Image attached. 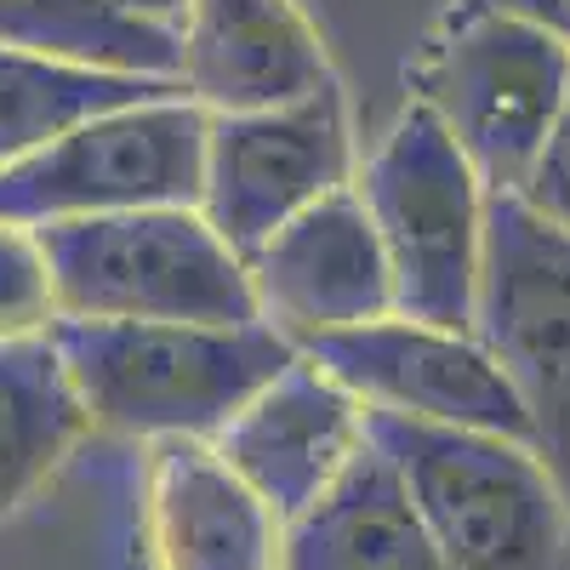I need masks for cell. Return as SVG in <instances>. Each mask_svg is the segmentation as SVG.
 I'll return each mask as SVG.
<instances>
[{
	"label": "cell",
	"instance_id": "obj_3",
	"mask_svg": "<svg viewBox=\"0 0 570 570\" xmlns=\"http://www.w3.org/2000/svg\"><path fill=\"white\" fill-rule=\"evenodd\" d=\"M58 292V320H195L252 325L246 257L200 206H142L35 228Z\"/></svg>",
	"mask_w": 570,
	"mask_h": 570
},
{
	"label": "cell",
	"instance_id": "obj_7",
	"mask_svg": "<svg viewBox=\"0 0 570 570\" xmlns=\"http://www.w3.org/2000/svg\"><path fill=\"white\" fill-rule=\"evenodd\" d=\"M206 109L183 91H160L35 149L0 171V217L46 228L75 217H115L142 206H200Z\"/></svg>",
	"mask_w": 570,
	"mask_h": 570
},
{
	"label": "cell",
	"instance_id": "obj_11",
	"mask_svg": "<svg viewBox=\"0 0 570 570\" xmlns=\"http://www.w3.org/2000/svg\"><path fill=\"white\" fill-rule=\"evenodd\" d=\"M257 314L297 348L394 314V274L354 183L314 200L246 257Z\"/></svg>",
	"mask_w": 570,
	"mask_h": 570
},
{
	"label": "cell",
	"instance_id": "obj_2",
	"mask_svg": "<svg viewBox=\"0 0 570 570\" xmlns=\"http://www.w3.org/2000/svg\"><path fill=\"white\" fill-rule=\"evenodd\" d=\"M365 416L445 570H570V508L525 440Z\"/></svg>",
	"mask_w": 570,
	"mask_h": 570
},
{
	"label": "cell",
	"instance_id": "obj_6",
	"mask_svg": "<svg viewBox=\"0 0 570 570\" xmlns=\"http://www.w3.org/2000/svg\"><path fill=\"white\" fill-rule=\"evenodd\" d=\"M416 86L491 195H519L570 91V52L508 12L456 7Z\"/></svg>",
	"mask_w": 570,
	"mask_h": 570
},
{
	"label": "cell",
	"instance_id": "obj_18",
	"mask_svg": "<svg viewBox=\"0 0 570 570\" xmlns=\"http://www.w3.org/2000/svg\"><path fill=\"white\" fill-rule=\"evenodd\" d=\"M52 325H58V292L40 234L29 223L0 217V343L52 337Z\"/></svg>",
	"mask_w": 570,
	"mask_h": 570
},
{
	"label": "cell",
	"instance_id": "obj_21",
	"mask_svg": "<svg viewBox=\"0 0 570 570\" xmlns=\"http://www.w3.org/2000/svg\"><path fill=\"white\" fill-rule=\"evenodd\" d=\"M104 7H115V12H126V18H137V23H155V29H171V35H177V18H183L188 0H104Z\"/></svg>",
	"mask_w": 570,
	"mask_h": 570
},
{
	"label": "cell",
	"instance_id": "obj_5",
	"mask_svg": "<svg viewBox=\"0 0 570 570\" xmlns=\"http://www.w3.org/2000/svg\"><path fill=\"white\" fill-rule=\"evenodd\" d=\"M473 337L519 394L531 451L570 508V234L519 195H491Z\"/></svg>",
	"mask_w": 570,
	"mask_h": 570
},
{
	"label": "cell",
	"instance_id": "obj_9",
	"mask_svg": "<svg viewBox=\"0 0 570 570\" xmlns=\"http://www.w3.org/2000/svg\"><path fill=\"white\" fill-rule=\"evenodd\" d=\"M303 354H314L365 411H389L434 428H480V434H508L531 445L513 383L473 331L383 314L314 337L303 343Z\"/></svg>",
	"mask_w": 570,
	"mask_h": 570
},
{
	"label": "cell",
	"instance_id": "obj_12",
	"mask_svg": "<svg viewBox=\"0 0 570 570\" xmlns=\"http://www.w3.org/2000/svg\"><path fill=\"white\" fill-rule=\"evenodd\" d=\"M331 52L297 0H188L177 91L206 115H257L331 86Z\"/></svg>",
	"mask_w": 570,
	"mask_h": 570
},
{
	"label": "cell",
	"instance_id": "obj_17",
	"mask_svg": "<svg viewBox=\"0 0 570 570\" xmlns=\"http://www.w3.org/2000/svg\"><path fill=\"white\" fill-rule=\"evenodd\" d=\"M0 46L86 69L177 80V35L137 23L104 0H0Z\"/></svg>",
	"mask_w": 570,
	"mask_h": 570
},
{
	"label": "cell",
	"instance_id": "obj_20",
	"mask_svg": "<svg viewBox=\"0 0 570 570\" xmlns=\"http://www.w3.org/2000/svg\"><path fill=\"white\" fill-rule=\"evenodd\" d=\"M456 7H468V12H508L519 23L553 35L570 52V0H456Z\"/></svg>",
	"mask_w": 570,
	"mask_h": 570
},
{
	"label": "cell",
	"instance_id": "obj_10",
	"mask_svg": "<svg viewBox=\"0 0 570 570\" xmlns=\"http://www.w3.org/2000/svg\"><path fill=\"white\" fill-rule=\"evenodd\" d=\"M212 445L274 508L279 525H292L371 445V416L314 354L297 348L217 428Z\"/></svg>",
	"mask_w": 570,
	"mask_h": 570
},
{
	"label": "cell",
	"instance_id": "obj_19",
	"mask_svg": "<svg viewBox=\"0 0 570 570\" xmlns=\"http://www.w3.org/2000/svg\"><path fill=\"white\" fill-rule=\"evenodd\" d=\"M519 200H525L537 217H548L553 228L570 234V91H564V104L553 115V131L542 142L531 177L519 183Z\"/></svg>",
	"mask_w": 570,
	"mask_h": 570
},
{
	"label": "cell",
	"instance_id": "obj_1",
	"mask_svg": "<svg viewBox=\"0 0 570 570\" xmlns=\"http://www.w3.org/2000/svg\"><path fill=\"white\" fill-rule=\"evenodd\" d=\"M52 348L91 434L212 440L297 343L268 320L195 325V320H58Z\"/></svg>",
	"mask_w": 570,
	"mask_h": 570
},
{
	"label": "cell",
	"instance_id": "obj_15",
	"mask_svg": "<svg viewBox=\"0 0 570 570\" xmlns=\"http://www.w3.org/2000/svg\"><path fill=\"white\" fill-rule=\"evenodd\" d=\"M86 434L91 422L52 337L0 343V525L58 480V468Z\"/></svg>",
	"mask_w": 570,
	"mask_h": 570
},
{
	"label": "cell",
	"instance_id": "obj_16",
	"mask_svg": "<svg viewBox=\"0 0 570 570\" xmlns=\"http://www.w3.org/2000/svg\"><path fill=\"white\" fill-rule=\"evenodd\" d=\"M171 86L177 80L160 75H115V69H86V63L0 46V171L29 160L46 142H58L63 131L86 126L91 115L160 98Z\"/></svg>",
	"mask_w": 570,
	"mask_h": 570
},
{
	"label": "cell",
	"instance_id": "obj_13",
	"mask_svg": "<svg viewBox=\"0 0 570 570\" xmlns=\"http://www.w3.org/2000/svg\"><path fill=\"white\" fill-rule=\"evenodd\" d=\"M149 570H285V525L212 440L142 445Z\"/></svg>",
	"mask_w": 570,
	"mask_h": 570
},
{
	"label": "cell",
	"instance_id": "obj_8",
	"mask_svg": "<svg viewBox=\"0 0 570 570\" xmlns=\"http://www.w3.org/2000/svg\"><path fill=\"white\" fill-rule=\"evenodd\" d=\"M354 171L360 149H354L348 98L331 80L279 109L206 115L200 212L234 252L252 257L297 212L348 188Z\"/></svg>",
	"mask_w": 570,
	"mask_h": 570
},
{
	"label": "cell",
	"instance_id": "obj_4",
	"mask_svg": "<svg viewBox=\"0 0 570 570\" xmlns=\"http://www.w3.org/2000/svg\"><path fill=\"white\" fill-rule=\"evenodd\" d=\"M354 195L383 240L394 314L473 331L491 188L462 160L451 131L422 104H411L360 160Z\"/></svg>",
	"mask_w": 570,
	"mask_h": 570
},
{
	"label": "cell",
	"instance_id": "obj_14",
	"mask_svg": "<svg viewBox=\"0 0 570 570\" xmlns=\"http://www.w3.org/2000/svg\"><path fill=\"white\" fill-rule=\"evenodd\" d=\"M285 570H445V559L371 440L343 480L285 525Z\"/></svg>",
	"mask_w": 570,
	"mask_h": 570
}]
</instances>
